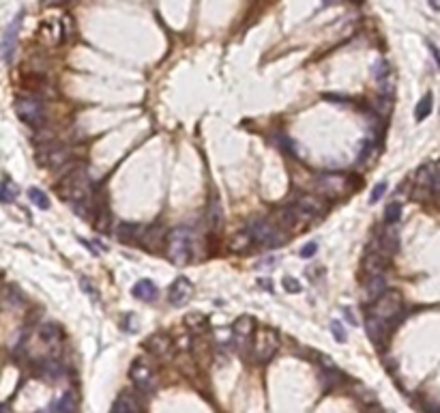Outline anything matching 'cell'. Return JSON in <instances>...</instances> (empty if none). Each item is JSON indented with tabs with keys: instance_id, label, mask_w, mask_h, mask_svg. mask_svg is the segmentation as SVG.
Masks as SVG:
<instances>
[{
	"instance_id": "6da1fadb",
	"label": "cell",
	"mask_w": 440,
	"mask_h": 413,
	"mask_svg": "<svg viewBox=\"0 0 440 413\" xmlns=\"http://www.w3.org/2000/svg\"><path fill=\"white\" fill-rule=\"evenodd\" d=\"M402 310H404V297L400 291H386L374 302L372 308V316L380 318V321L389 323L391 327L402 318Z\"/></svg>"
},
{
	"instance_id": "7a4b0ae2",
	"label": "cell",
	"mask_w": 440,
	"mask_h": 413,
	"mask_svg": "<svg viewBox=\"0 0 440 413\" xmlns=\"http://www.w3.org/2000/svg\"><path fill=\"white\" fill-rule=\"evenodd\" d=\"M279 349V334L273 327H258L251 336V355L256 361L264 364L277 353Z\"/></svg>"
},
{
	"instance_id": "3957f363",
	"label": "cell",
	"mask_w": 440,
	"mask_h": 413,
	"mask_svg": "<svg viewBox=\"0 0 440 413\" xmlns=\"http://www.w3.org/2000/svg\"><path fill=\"white\" fill-rule=\"evenodd\" d=\"M58 190H60L62 198H67L69 202H73V204L84 202V200L88 198V190H90V183H88L86 172H84V170L69 172L67 177L60 181Z\"/></svg>"
},
{
	"instance_id": "277c9868",
	"label": "cell",
	"mask_w": 440,
	"mask_h": 413,
	"mask_svg": "<svg viewBox=\"0 0 440 413\" xmlns=\"http://www.w3.org/2000/svg\"><path fill=\"white\" fill-rule=\"evenodd\" d=\"M191 243H193V235L187 226H179L174 228L167 237V250L176 265H185L191 256Z\"/></svg>"
},
{
	"instance_id": "5b68a950",
	"label": "cell",
	"mask_w": 440,
	"mask_h": 413,
	"mask_svg": "<svg viewBox=\"0 0 440 413\" xmlns=\"http://www.w3.org/2000/svg\"><path fill=\"white\" fill-rule=\"evenodd\" d=\"M73 35V22L69 15H58V17H50L41 26V39L50 45L62 43L65 39H71Z\"/></svg>"
},
{
	"instance_id": "8992f818",
	"label": "cell",
	"mask_w": 440,
	"mask_h": 413,
	"mask_svg": "<svg viewBox=\"0 0 440 413\" xmlns=\"http://www.w3.org/2000/svg\"><path fill=\"white\" fill-rule=\"evenodd\" d=\"M249 235L256 243L264 247H273L284 243V233L279 231V226L268 222V220H256L249 224Z\"/></svg>"
},
{
	"instance_id": "52a82bcc",
	"label": "cell",
	"mask_w": 440,
	"mask_h": 413,
	"mask_svg": "<svg viewBox=\"0 0 440 413\" xmlns=\"http://www.w3.org/2000/svg\"><path fill=\"white\" fill-rule=\"evenodd\" d=\"M15 112H17V117L22 119L24 123H28V125H35V127L43 125V121H45L43 101L37 99V97H22V99H17Z\"/></svg>"
},
{
	"instance_id": "ba28073f",
	"label": "cell",
	"mask_w": 440,
	"mask_h": 413,
	"mask_svg": "<svg viewBox=\"0 0 440 413\" xmlns=\"http://www.w3.org/2000/svg\"><path fill=\"white\" fill-rule=\"evenodd\" d=\"M316 190L322 196H329V198H337L346 190H350V181L344 174H320L316 179Z\"/></svg>"
},
{
	"instance_id": "9c48e42d",
	"label": "cell",
	"mask_w": 440,
	"mask_h": 413,
	"mask_svg": "<svg viewBox=\"0 0 440 413\" xmlns=\"http://www.w3.org/2000/svg\"><path fill=\"white\" fill-rule=\"evenodd\" d=\"M295 206L299 209L303 220H316L327 211V204H324V200L316 194H301Z\"/></svg>"
},
{
	"instance_id": "30bf717a",
	"label": "cell",
	"mask_w": 440,
	"mask_h": 413,
	"mask_svg": "<svg viewBox=\"0 0 440 413\" xmlns=\"http://www.w3.org/2000/svg\"><path fill=\"white\" fill-rule=\"evenodd\" d=\"M389 269V256L380 250H370L363 258V273L365 280L374 276H384V271Z\"/></svg>"
},
{
	"instance_id": "8fae6325",
	"label": "cell",
	"mask_w": 440,
	"mask_h": 413,
	"mask_svg": "<svg viewBox=\"0 0 440 413\" xmlns=\"http://www.w3.org/2000/svg\"><path fill=\"white\" fill-rule=\"evenodd\" d=\"M193 295V284L187 280V278H176V280L170 284V291H167V299H170L172 306H183L191 299Z\"/></svg>"
},
{
	"instance_id": "7c38bea8",
	"label": "cell",
	"mask_w": 440,
	"mask_h": 413,
	"mask_svg": "<svg viewBox=\"0 0 440 413\" xmlns=\"http://www.w3.org/2000/svg\"><path fill=\"white\" fill-rule=\"evenodd\" d=\"M67 159H69V149L62 147V144H50V147L45 151H41V155H39V162L47 168L65 166Z\"/></svg>"
},
{
	"instance_id": "4fadbf2b",
	"label": "cell",
	"mask_w": 440,
	"mask_h": 413,
	"mask_svg": "<svg viewBox=\"0 0 440 413\" xmlns=\"http://www.w3.org/2000/svg\"><path fill=\"white\" fill-rule=\"evenodd\" d=\"M131 379H133L135 387H138L140 392H153V389H155V383H157L153 368L146 366V364H142V361H138V364L131 366Z\"/></svg>"
},
{
	"instance_id": "5bb4252c",
	"label": "cell",
	"mask_w": 440,
	"mask_h": 413,
	"mask_svg": "<svg viewBox=\"0 0 440 413\" xmlns=\"http://www.w3.org/2000/svg\"><path fill=\"white\" fill-rule=\"evenodd\" d=\"M365 329H368V336H370L372 342L382 347L384 340H386V334H389L393 327H391L389 323L380 321V318H376V316L368 314V318H365Z\"/></svg>"
},
{
	"instance_id": "9a60e30c",
	"label": "cell",
	"mask_w": 440,
	"mask_h": 413,
	"mask_svg": "<svg viewBox=\"0 0 440 413\" xmlns=\"http://www.w3.org/2000/svg\"><path fill=\"white\" fill-rule=\"evenodd\" d=\"M22 17H24V13L19 11L13 22L9 24L7 33H5V60L7 63H11L13 60V52H15V45H17V33H19V26H22Z\"/></svg>"
},
{
	"instance_id": "2e32d148",
	"label": "cell",
	"mask_w": 440,
	"mask_h": 413,
	"mask_svg": "<svg viewBox=\"0 0 440 413\" xmlns=\"http://www.w3.org/2000/svg\"><path fill=\"white\" fill-rule=\"evenodd\" d=\"M133 297L140 299V302H157V297H159V288H157V284H153L151 280H138L133 284Z\"/></svg>"
},
{
	"instance_id": "e0dca14e",
	"label": "cell",
	"mask_w": 440,
	"mask_h": 413,
	"mask_svg": "<svg viewBox=\"0 0 440 413\" xmlns=\"http://www.w3.org/2000/svg\"><path fill=\"white\" fill-rule=\"evenodd\" d=\"M397 247H400V237H397V231L393 226H386V228L380 233L378 237V250L384 252L386 256H391L397 252Z\"/></svg>"
},
{
	"instance_id": "ac0fdd59",
	"label": "cell",
	"mask_w": 440,
	"mask_h": 413,
	"mask_svg": "<svg viewBox=\"0 0 440 413\" xmlns=\"http://www.w3.org/2000/svg\"><path fill=\"white\" fill-rule=\"evenodd\" d=\"M254 329H256L254 318H251V316H240L238 321L234 323V327H232V332H234L236 342H240V345L249 342V340H251V336H254Z\"/></svg>"
},
{
	"instance_id": "d6986e66",
	"label": "cell",
	"mask_w": 440,
	"mask_h": 413,
	"mask_svg": "<svg viewBox=\"0 0 440 413\" xmlns=\"http://www.w3.org/2000/svg\"><path fill=\"white\" fill-rule=\"evenodd\" d=\"M116 239L120 241V243H133L138 237L144 233V228H142V224H133V222H120L118 226H116Z\"/></svg>"
},
{
	"instance_id": "ffe728a7",
	"label": "cell",
	"mask_w": 440,
	"mask_h": 413,
	"mask_svg": "<svg viewBox=\"0 0 440 413\" xmlns=\"http://www.w3.org/2000/svg\"><path fill=\"white\" fill-rule=\"evenodd\" d=\"M384 291H386V280H384V276H374V278H368V280H365L363 297L368 299V302H376V299H378Z\"/></svg>"
},
{
	"instance_id": "44dd1931",
	"label": "cell",
	"mask_w": 440,
	"mask_h": 413,
	"mask_svg": "<svg viewBox=\"0 0 440 413\" xmlns=\"http://www.w3.org/2000/svg\"><path fill=\"white\" fill-rule=\"evenodd\" d=\"M301 213L297 206H281L277 211V226H284V228H295V226L301 222Z\"/></svg>"
},
{
	"instance_id": "7402d4cb",
	"label": "cell",
	"mask_w": 440,
	"mask_h": 413,
	"mask_svg": "<svg viewBox=\"0 0 440 413\" xmlns=\"http://www.w3.org/2000/svg\"><path fill=\"white\" fill-rule=\"evenodd\" d=\"M110 413H138V400H135L129 392H123V394L114 400Z\"/></svg>"
},
{
	"instance_id": "603a6c76",
	"label": "cell",
	"mask_w": 440,
	"mask_h": 413,
	"mask_svg": "<svg viewBox=\"0 0 440 413\" xmlns=\"http://www.w3.org/2000/svg\"><path fill=\"white\" fill-rule=\"evenodd\" d=\"M208 226H211V231H222V226H224V211H222V204H219L217 196H213L211 204H208Z\"/></svg>"
},
{
	"instance_id": "cb8c5ba5",
	"label": "cell",
	"mask_w": 440,
	"mask_h": 413,
	"mask_svg": "<svg viewBox=\"0 0 440 413\" xmlns=\"http://www.w3.org/2000/svg\"><path fill=\"white\" fill-rule=\"evenodd\" d=\"M39 375L45 381H58L62 377V366L56 359H43L39 366Z\"/></svg>"
},
{
	"instance_id": "d4e9b609",
	"label": "cell",
	"mask_w": 440,
	"mask_h": 413,
	"mask_svg": "<svg viewBox=\"0 0 440 413\" xmlns=\"http://www.w3.org/2000/svg\"><path fill=\"white\" fill-rule=\"evenodd\" d=\"M432 101H434L432 93H427V95L421 97V101L417 103V110H414V119H417V121H425L429 114H432V108H434Z\"/></svg>"
},
{
	"instance_id": "484cf974",
	"label": "cell",
	"mask_w": 440,
	"mask_h": 413,
	"mask_svg": "<svg viewBox=\"0 0 440 413\" xmlns=\"http://www.w3.org/2000/svg\"><path fill=\"white\" fill-rule=\"evenodd\" d=\"M76 396L73 394H62L60 400L54 405V413H76Z\"/></svg>"
},
{
	"instance_id": "4316f807",
	"label": "cell",
	"mask_w": 440,
	"mask_h": 413,
	"mask_svg": "<svg viewBox=\"0 0 440 413\" xmlns=\"http://www.w3.org/2000/svg\"><path fill=\"white\" fill-rule=\"evenodd\" d=\"M372 74H374L376 80L380 82V84H386V82H389V78H391V67H389V63H386V60H378V63H374Z\"/></svg>"
},
{
	"instance_id": "83f0119b",
	"label": "cell",
	"mask_w": 440,
	"mask_h": 413,
	"mask_svg": "<svg viewBox=\"0 0 440 413\" xmlns=\"http://www.w3.org/2000/svg\"><path fill=\"white\" fill-rule=\"evenodd\" d=\"M17 185L11 181H3L0 183V202H13L17 198Z\"/></svg>"
},
{
	"instance_id": "f1b7e54d",
	"label": "cell",
	"mask_w": 440,
	"mask_h": 413,
	"mask_svg": "<svg viewBox=\"0 0 440 413\" xmlns=\"http://www.w3.org/2000/svg\"><path fill=\"white\" fill-rule=\"evenodd\" d=\"M39 334H41V338H43L45 342H50V345H56L58 340H60V329H58L56 325H52V323L41 325V327H39Z\"/></svg>"
},
{
	"instance_id": "f546056e",
	"label": "cell",
	"mask_w": 440,
	"mask_h": 413,
	"mask_svg": "<svg viewBox=\"0 0 440 413\" xmlns=\"http://www.w3.org/2000/svg\"><path fill=\"white\" fill-rule=\"evenodd\" d=\"M28 198L33 200V204L39 206V209H50V198H47V194H45L43 190L30 188V190H28Z\"/></svg>"
},
{
	"instance_id": "4dcf8cb0",
	"label": "cell",
	"mask_w": 440,
	"mask_h": 413,
	"mask_svg": "<svg viewBox=\"0 0 440 413\" xmlns=\"http://www.w3.org/2000/svg\"><path fill=\"white\" fill-rule=\"evenodd\" d=\"M400 218H402V204H400V202H389V204H386V209H384V222L389 224V226H393V224L400 222Z\"/></svg>"
},
{
	"instance_id": "1f68e13d",
	"label": "cell",
	"mask_w": 440,
	"mask_h": 413,
	"mask_svg": "<svg viewBox=\"0 0 440 413\" xmlns=\"http://www.w3.org/2000/svg\"><path fill=\"white\" fill-rule=\"evenodd\" d=\"M163 233H165V231H163V226L155 224L153 228L149 231V235H146V241H149V243H151L153 247H157V245L161 243V239H163Z\"/></svg>"
},
{
	"instance_id": "d6a6232c",
	"label": "cell",
	"mask_w": 440,
	"mask_h": 413,
	"mask_svg": "<svg viewBox=\"0 0 440 413\" xmlns=\"http://www.w3.org/2000/svg\"><path fill=\"white\" fill-rule=\"evenodd\" d=\"M331 334L337 342H346V340H348V332H346L341 321H331Z\"/></svg>"
},
{
	"instance_id": "836d02e7",
	"label": "cell",
	"mask_w": 440,
	"mask_h": 413,
	"mask_svg": "<svg viewBox=\"0 0 440 413\" xmlns=\"http://www.w3.org/2000/svg\"><path fill=\"white\" fill-rule=\"evenodd\" d=\"M167 347V340L165 338H161V336H155V338H151L149 340V349L151 351H155V353H161V351Z\"/></svg>"
},
{
	"instance_id": "e575fe53",
	"label": "cell",
	"mask_w": 440,
	"mask_h": 413,
	"mask_svg": "<svg viewBox=\"0 0 440 413\" xmlns=\"http://www.w3.org/2000/svg\"><path fill=\"white\" fill-rule=\"evenodd\" d=\"M384 192H386V181H380L376 188L372 190V194H370V202H378L382 196H384Z\"/></svg>"
},
{
	"instance_id": "d590c367",
	"label": "cell",
	"mask_w": 440,
	"mask_h": 413,
	"mask_svg": "<svg viewBox=\"0 0 440 413\" xmlns=\"http://www.w3.org/2000/svg\"><path fill=\"white\" fill-rule=\"evenodd\" d=\"M284 288L288 293H301V282L297 278H284Z\"/></svg>"
},
{
	"instance_id": "8d00e7d4",
	"label": "cell",
	"mask_w": 440,
	"mask_h": 413,
	"mask_svg": "<svg viewBox=\"0 0 440 413\" xmlns=\"http://www.w3.org/2000/svg\"><path fill=\"white\" fill-rule=\"evenodd\" d=\"M316 252H318V243L311 241V243H307V245H303L301 256H303V258H313V256H316Z\"/></svg>"
},
{
	"instance_id": "74e56055",
	"label": "cell",
	"mask_w": 440,
	"mask_h": 413,
	"mask_svg": "<svg viewBox=\"0 0 440 413\" xmlns=\"http://www.w3.org/2000/svg\"><path fill=\"white\" fill-rule=\"evenodd\" d=\"M429 190L440 194V170H434L432 177H429Z\"/></svg>"
},
{
	"instance_id": "f35d334b",
	"label": "cell",
	"mask_w": 440,
	"mask_h": 413,
	"mask_svg": "<svg viewBox=\"0 0 440 413\" xmlns=\"http://www.w3.org/2000/svg\"><path fill=\"white\" fill-rule=\"evenodd\" d=\"M249 239H251V235H249V233H247V235L236 237V241H238V243H234V250H245V247L249 245Z\"/></svg>"
},
{
	"instance_id": "ab89813d",
	"label": "cell",
	"mask_w": 440,
	"mask_h": 413,
	"mask_svg": "<svg viewBox=\"0 0 440 413\" xmlns=\"http://www.w3.org/2000/svg\"><path fill=\"white\" fill-rule=\"evenodd\" d=\"M258 284H260V286H266V288H268V291H271V293H273V284H271L268 280H260Z\"/></svg>"
},
{
	"instance_id": "60d3db41",
	"label": "cell",
	"mask_w": 440,
	"mask_h": 413,
	"mask_svg": "<svg viewBox=\"0 0 440 413\" xmlns=\"http://www.w3.org/2000/svg\"><path fill=\"white\" fill-rule=\"evenodd\" d=\"M344 312H346V316H348V321L354 323V316H352V312H350V308H344Z\"/></svg>"
},
{
	"instance_id": "b9f144b4",
	"label": "cell",
	"mask_w": 440,
	"mask_h": 413,
	"mask_svg": "<svg viewBox=\"0 0 440 413\" xmlns=\"http://www.w3.org/2000/svg\"><path fill=\"white\" fill-rule=\"evenodd\" d=\"M429 3H432L434 9H440V3H438V0H429Z\"/></svg>"
},
{
	"instance_id": "7bdbcfd3",
	"label": "cell",
	"mask_w": 440,
	"mask_h": 413,
	"mask_svg": "<svg viewBox=\"0 0 440 413\" xmlns=\"http://www.w3.org/2000/svg\"><path fill=\"white\" fill-rule=\"evenodd\" d=\"M65 3H76V0H65Z\"/></svg>"
},
{
	"instance_id": "ee69618b",
	"label": "cell",
	"mask_w": 440,
	"mask_h": 413,
	"mask_svg": "<svg viewBox=\"0 0 440 413\" xmlns=\"http://www.w3.org/2000/svg\"><path fill=\"white\" fill-rule=\"evenodd\" d=\"M378 413H386V411H378Z\"/></svg>"
}]
</instances>
